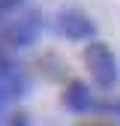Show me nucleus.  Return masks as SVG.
<instances>
[{"instance_id":"20e7f679","label":"nucleus","mask_w":120,"mask_h":126,"mask_svg":"<svg viewBox=\"0 0 120 126\" xmlns=\"http://www.w3.org/2000/svg\"><path fill=\"white\" fill-rule=\"evenodd\" d=\"M63 105H66V111H72V114H90V111H96V99H93V93H90V87L84 81H69L66 84Z\"/></svg>"},{"instance_id":"423d86ee","label":"nucleus","mask_w":120,"mask_h":126,"mask_svg":"<svg viewBox=\"0 0 120 126\" xmlns=\"http://www.w3.org/2000/svg\"><path fill=\"white\" fill-rule=\"evenodd\" d=\"M21 6H24V0H0V27H3L9 18H15Z\"/></svg>"},{"instance_id":"6e6552de","label":"nucleus","mask_w":120,"mask_h":126,"mask_svg":"<svg viewBox=\"0 0 120 126\" xmlns=\"http://www.w3.org/2000/svg\"><path fill=\"white\" fill-rule=\"evenodd\" d=\"M78 126H114L111 120H84V123H78Z\"/></svg>"},{"instance_id":"f257e3e1","label":"nucleus","mask_w":120,"mask_h":126,"mask_svg":"<svg viewBox=\"0 0 120 126\" xmlns=\"http://www.w3.org/2000/svg\"><path fill=\"white\" fill-rule=\"evenodd\" d=\"M39 36H42V12L39 9H24L0 27V48L12 54V51L36 45Z\"/></svg>"},{"instance_id":"39448f33","label":"nucleus","mask_w":120,"mask_h":126,"mask_svg":"<svg viewBox=\"0 0 120 126\" xmlns=\"http://www.w3.org/2000/svg\"><path fill=\"white\" fill-rule=\"evenodd\" d=\"M96 111H99V114H105L108 120H120V96L96 99Z\"/></svg>"},{"instance_id":"0eeeda50","label":"nucleus","mask_w":120,"mask_h":126,"mask_svg":"<svg viewBox=\"0 0 120 126\" xmlns=\"http://www.w3.org/2000/svg\"><path fill=\"white\" fill-rule=\"evenodd\" d=\"M3 126H33V123H30V117L24 111H12V114L3 117Z\"/></svg>"},{"instance_id":"7ed1b4c3","label":"nucleus","mask_w":120,"mask_h":126,"mask_svg":"<svg viewBox=\"0 0 120 126\" xmlns=\"http://www.w3.org/2000/svg\"><path fill=\"white\" fill-rule=\"evenodd\" d=\"M54 24H57V30H60L69 42H93V36H96V24H93V18H90L87 12L75 9V6L60 9L57 18H54Z\"/></svg>"},{"instance_id":"f03ea898","label":"nucleus","mask_w":120,"mask_h":126,"mask_svg":"<svg viewBox=\"0 0 120 126\" xmlns=\"http://www.w3.org/2000/svg\"><path fill=\"white\" fill-rule=\"evenodd\" d=\"M84 66H87L90 78H93L102 90L117 87V81H120V63H117V54L105 42H96V39L87 42V48H84Z\"/></svg>"}]
</instances>
